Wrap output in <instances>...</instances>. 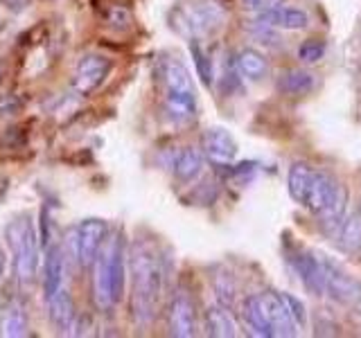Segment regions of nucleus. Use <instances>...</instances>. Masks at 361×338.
Masks as SVG:
<instances>
[{
  "mask_svg": "<svg viewBox=\"0 0 361 338\" xmlns=\"http://www.w3.org/2000/svg\"><path fill=\"white\" fill-rule=\"evenodd\" d=\"M259 23H267L271 27H280V30H305L310 25V16L307 11H302L298 7H276L264 14H257Z\"/></svg>",
  "mask_w": 361,
  "mask_h": 338,
  "instance_id": "obj_14",
  "label": "nucleus"
},
{
  "mask_svg": "<svg viewBox=\"0 0 361 338\" xmlns=\"http://www.w3.org/2000/svg\"><path fill=\"white\" fill-rule=\"evenodd\" d=\"M30 323H27V313L23 307H9L3 320V334L9 338H23L27 336Z\"/></svg>",
  "mask_w": 361,
  "mask_h": 338,
  "instance_id": "obj_26",
  "label": "nucleus"
},
{
  "mask_svg": "<svg viewBox=\"0 0 361 338\" xmlns=\"http://www.w3.org/2000/svg\"><path fill=\"white\" fill-rule=\"evenodd\" d=\"M203 156L214 165H228L237 156V142L226 129H208L201 135Z\"/></svg>",
  "mask_w": 361,
  "mask_h": 338,
  "instance_id": "obj_10",
  "label": "nucleus"
},
{
  "mask_svg": "<svg viewBox=\"0 0 361 338\" xmlns=\"http://www.w3.org/2000/svg\"><path fill=\"white\" fill-rule=\"evenodd\" d=\"M338 248L343 253H359L361 251V210L353 212L338 228Z\"/></svg>",
  "mask_w": 361,
  "mask_h": 338,
  "instance_id": "obj_24",
  "label": "nucleus"
},
{
  "mask_svg": "<svg viewBox=\"0 0 361 338\" xmlns=\"http://www.w3.org/2000/svg\"><path fill=\"white\" fill-rule=\"evenodd\" d=\"M201 167H203V154L197 149V146H185L180 149L172 163L174 169V176L180 183H190L201 174Z\"/></svg>",
  "mask_w": 361,
  "mask_h": 338,
  "instance_id": "obj_21",
  "label": "nucleus"
},
{
  "mask_svg": "<svg viewBox=\"0 0 361 338\" xmlns=\"http://www.w3.org/2000/svg\"><path fill=\"white\" fill-rule=\"evenodd\" d=\"M66 287V253L56 244L45 248V262H43V296L45 300L52 298L56 291Z\"/></svg>",
  "mask_w": 361,
  "mask_h": 338,
  "instance_id": "obj_11",
  "label": "nucleus"
},
{
  "mask_svg": "<svg viewBox=\"0 0 361 338\" xmlns=\"http://www.w3.org/2000/svg\"><path fill=\"white\" fill-rule=\"evenodd\" d=\"M165 111H167V118L180 124V127L192 124L197 118V95L165 93Z\"/></svg>",
  "mask_w": 361,
  "mask_h": 338,
  "instance_id": "obj_19",
  "label": "nucleus"
},
{
  "mask_svg": "<svg viewBox=\"0 0 361 338\" xmlns=\"http://www.w3.org/2000/svg\"><path fill=\"white\" fill-rule=\"evenodd\" d=\"M169 20L178 34L190 39H201L224 27L226 9L214 0H192V3L178 5Z\"/></svg>",
  "mask_w": 361,
  "mask_h": 338,
  "instance_id": "obj_3",
  "label": "nucleus"
},
{
  "mask_svg": "<svg viewBox=\"0 0 361 338\" xmlns=\"http://www.w3.org/2000/svg\"><path fill=\"white\" fill-rule=\"evenodd\" d=\"M16 111H18V101L14 97H9V95L0 97V113H3V115H7V113H16Z\"/></svg>",
  "mask_w": 361,
  "mask_h": 338,
  "instance_id": "obj_31",
  "label": "nucleus"
},
{
  "mask_svg": "<svg viewBox=\"0 0 361 338\" xmlns=\"http://www.w3.org/2000/svg\"><path fill=\"white\" fill-rule=\"evenodd\" d=\"M242 318L248 325V330H251L255 336H259V338H274V332H271V325L267 320V313H264V307H262V300H259V296L244 298V302H242Z\"/></svg>",
  "mask_w": 361,
  "mask_h": 338,
  "instance_id": "obj_18",
  "label": "nucleus"
},
{
  "mask_svg": "<svg viewBox=\"0 0 361 338\" xmlns=\"http://www.w3.org/2000/svg\"><path fill=\"white\" fill-rule=\"evenodd\" d=\"M244 7L246 9H251L255 11V14H264V11H271V9H276L280 7L285 0H242Z\"/></svg>",
  "mask_w": 361,
  "mask_h": 338,
  "instance_id": "obj_30",
  "label": "nucleus"
},
{
  "mask_svg": "<svg viewBox=\"0 0 361 338\" xmlns=\"http://www.w3.org/2000/svg\"><path fill=\"white\" fill-rule=\"evenodd\" d=\"M348 189L343 185H338L336 192L332 194V199L327 201V206L316 214L319 217V225L325 234H334L341 228V223L345 221V210H348Z\"/></svg>",
  "mask_w": 361,
  "mask_h": 338,
  "instance_id": "obj_13",
  "label": "nucleus"
},
{
  "mask_svg": "<svg viewBox=\"0 0 361 338\" xmlns=\"http://www.w3.org/2000/svg\"><path fill=\"white\" fill-rule=\"evenodd\" d=\"M45 304H48L50 323L56 327V332L73 334L75 323H77V309H75V302H73L71 291H68L66 287L59 289L52 298L45 300Z\"/></svg>",
  "mask_w": 361,
  "mask_h": 338,
  "instance_id": "obj_12",
  "label": "nucleus"
},
{
  "mask_svg": "<svg viewBox=\"0 0 361 338\" xmlns=\"http://www.w3.org/2000/svg\"><path fill=\"white\" fill-rule=\"evenodd\" d=\"M280 298H282V302H285L287 311L291 313V318L296 320L298 327H305V325H307V307H305V304H302L296 296H291V293L280 291Z\"/></svg>",
  "mask_w": 361,
  "mask_h": 338,
  "instance_id": "obj_28",
  "label": "nucleus"
},
{
  "mask_svg": "<svg viewBox=\"0 0 361 338\" xmlns=\"http://www.w3.org/2000/svg\"><path fill=\"white\" fill-rule=\"evenodd\" d=\"M312 176H314V169L307 163H302V161L291 163L289 174H287V187H289V196L296 203H300V206H305V199H307Z\"/></svg>",
  "mask_w": 361,
  "mask_h": 338,
  "instance_id": "obj_23",
  "label": "nucleus"
},
{
  "mask_svg": "<svg viewBox=\"0 0 361 338\" xmlns=\"http://www.w3.org/2000/svg\"><path fill=\"white\" fill-rule=\"evenodd\" d=\"M190 52H192V59H195V63H197V73L201 77V82L206 84V86H210L214 73H212V61H210L208 52L201 48L197 39L190 41Z\"/></svg>",
  "mask_w": 361,
  "mask_h": 338,
  "instance_id": "obj_27",
  "label": "nucleus"
},
{
  "mask_svg": "<svg viewBox=\"0 0 361 338\" xmlns=\"http://www.w3.org/2000/svg\"><path fill=\"white\" fill-rule=\"evenodd\" d=\"M235 61H237V68H240V73L246 79H251V82H262L269 75V59L255 48L240 50L235 56Z\"/></svg>",
  "mask_w": 361,
  "mask_h": 338,
  "instance_id": "obj_22",
  "label": "nucleus"
},
{
  "mask_svg": "<svg viewBox=\"0 0 361 338\" xmlns=\"http://www.w3.org/2000/svg\"><path fill=\"white\" fill-rule=\"evenodd\" d=\"M325 264V293L343 307L361 313V282L350 275L345 268L338 264L323 259Z\"/></svg>",
  "mask_w": 361,
  "mask_h": 338,
  "instance_id": "obj_5",
  "label": "nucleus"
},
{
  "mask_svg": "<svg viewBox=\"0 0 361 338\" xmlns=\"http://www.w3.org/2000/svg\"><path fill=\"white\" fill-rule=\"evenodd\" d=\"M212 291H214V296H217L219 304L233 307L237 298V282L228 270H217V273L212 275Z\"/></svg>",
  "mask_w": 361,
  "mask_h": 338,
  "instance_id": "obj_25",
  "label": "nucleus"
},
{
  "mask_svg": "<svg viewBox=\"0 0 361 338\" xmlns=\"http://www.w3.org/2000/svg\"><path fill=\"white\" fill-rule=\"evenodd\" d=\"M109 237V223L104 219H84L75 228L68 230L66 244L71 248L73 259L82 270H88L95 264V259Z\"/></svg>",
  "mask_w": 361,
  "mask_h": 338,
  "instance_id": "obj_4",
  "label": "nucleus"
},
{
  "mask_svg": "<svg viewBox=\"0 0 361 338\" xmlns=\"http://www.w3.org/2000/svg\"><path fill=\"white\" fill-rule=\"evenodd\" d=\"M203 325H206V334L212 338H233L237 336V325L231 318L228 307L217 304V307H208L203 315Z\"/></svg>",
  "mask_w": 361,
  "mask_h": 338,
  "instance_id": "obj_20",
  "label": "nucleus"
},
{
  "mask_svg": "<svg viewBox=\"0 0 361 338\" xmlns=\"http://www.w3.org/2000/svg\"><path fill=\"white\" fill-rule=\"evenodd\" d=\"M293 268L302 282V287L314 296H323L325 293V264L310 251H298L291 257Z\"/></svg>",
  "mask_w": 361,
  "mask_h": 338,
  "instance_id": "obj_9",
  "label": "nucleus"
},
{
  "mask_svg": "<svg viewBox=\"0 0 361 338\" xmlns=\"http://www.w3.org/2000/svg\"><path fill=\"white\" fill-rule=\"evenodd\" d=\"M131 264V315L138 327L152 325L165 302V257L149 239H135L129 248Z\"/></svg>",
  "mask_w": 361,
  "mask_h": 338,
  "instance_id": "obj_1",
  "label": "nucleus"
},
{
  "mask_svg": "<svg viewBox=\"0 0 361 338\" xmlns=\"http://www.w3.org/2000/svg\"><path fill=\"white\" fill-rule=\"evenodd\" d=\"M5 239L11 251V259H14L16 280L20 284H32L34 277H37L41 237H39V228L34 225L30 214H20V217L7 223Z\"/></svg>",
  "mask_w": 361,
  "mask_h": 338,
  "instance_id": "obj_2",
  "label": "nucleus"
},
{
  "mask_svg": "<svg viewBox=\"0 0 361 338\" xmlns=\"http://www.w3.org/2000/svg\"><path fill=\"white\" fill-rule=\"evenodd\" d=\"M259 300H262V307L267 313V320L271 325V332L274 336L280 338H291L296 336L300 327L296 325V320L291 318V313L287 311L285 302H282L280 293H259Z\"/></svg>",
  "mask_w": 361,
  "mask_h": 338,
  "instance_id": "obj_8",
  "label": "nucleus"
},
{
  "mask_svg": "<svg viewBox=\"0 0 361 338\" xmlns=\"http://www.w3.org/2000/svg\"><path fill=\"white\" fill-rule=\"evenodd\" d=\"M167 334L174 338H192L197 334V307L183 289H176L167 302Z\"/></svg>",
  "mask_w": 361,
  "mask_h": 338,
  "instance_id": "obj_6",
  "label": "nucleus"
},
{
  "mask_svg": "<svg viewBox=\"0 0 361 338\" xmlns=\"http://www.w3.org/2000/svg\"><path fill=\"white\" fill-rule=\"evenodd\" d=\"M325 54V45L321 41H305L298 48V59L305 63H316L321 61Z\"/></svg>",
  "mask_w": 361,
  "mask_h": 338,
  "instance_id": "obj_29",
  "label": "nucleus"
},
{
  "mask_svg": "<svg viewBox=\"0 0 361 338\" xmlns=\"http://www.w3.org/2000/svg\"><path fill=\"white\" fill-rule=\"evenodd\" d=\"M111 70V61L102 54H86L82 61L77 63L73 75V90L77 95H93L95 90L104 84V79Z\"/></svg>",
  "mask_w": 361,
  "mask_h": 338,
  "instance_id": "obj_7",
  "label": "nucleus"
},
{
  "mask_svg": "<svg viewBox=\"0 0 361 338\" xmlns=\"http://www.w3.org/2000/svg\"><path fill=\"white\" fill-rule=\"evenodd\" d=\"M0 266H3V253H0Z\"/></svg>",
  "mask_w": 361,
  "mask_h": 338,
  "instance_id": "obj_32",
  "label": "nucleus"
},
{
  "mask_svg": "<svg viewBox=\"0 0 361 338\" xmlns=\"http://www.w3.org/2000/svg\"><path fill=\"white\" fill-rule=\"evenodd\" d=\"M316 86V77L305 68H285L278 75V90L289 97L310 95Z\"/></svg>",
  "mask_w": 361,
  "mask_h": 338,
  "instance_id": "obj_15",
  "label": "nucleus"
},
{
  "mask_svg": "<svg viewBox=\"0 0 361 338\" xmlns=\"http://www.w3.org/2000/svg\"><path fill=\"white\" fill-rule=\"evenodd\" d=\"M336 187H338V183L327 172H314L307 199H305V208L314 214H319L327 206V201L332 199Z\"/></svg>",
  "mask_w": 361,
  "mask_h": 338,
  "instance_id": "obj_17",
  "label": "nucleus"
},
{
  "mask_svg": "<svg viewBox=\"0 0 361 338\" xmlns=\"http://www.w3.org/2000/svg\"><path fill=\"white\" fill-rule=\"evenodd\" d=\"M163 84L165 93H176V95H197V88L188 68L178 59H165L163 61Z\"/></svg>",
  "mask_w": 361,
  "mask_h": 338,
  "instance_id": "obj_16",
  "label": "nucleus"
}]
</instances>
